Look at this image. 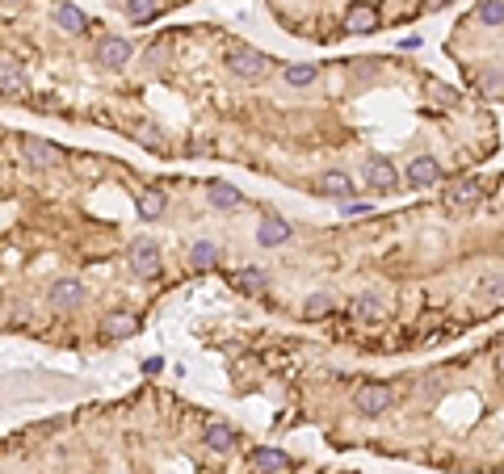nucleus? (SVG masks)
Wrapping results in <instances>:
<instances>
[{
    "label": "nucleus",
    "instance_id": "f257e3e1",
    "mask_svg": "<svg viewBox=\"0 0 504 474\" xmlns=\"http://www.w3.org/2000/svg\"><path fill=\"white\" fill-rule=\"evenodd\" d=\"M223 63H227L240 80H265L269 68H273V59L261 55V50H252V46H231L227 55H223Z\"/></svg>",
    "mask_w": 504,
    "mask_h": 474
},
{
    "label": "nucleus",
    "instance_id": "f03ea898",
    "mask_svg": "<svg viewBox=\"0 0 504 474\" xmlns=\"http://www.w3.org/2000/svg\"><path fill=\"white\" fill-rule=\"evenodd\" d=\"M130 59V38L122 34H101L97 46H93V63L97 68H122Z\"/></svg>",
    "mask_w": 504,
    "mask_h": 474
},
{
    "label": "nucleus",
    "instance_id": "7ed1b4c3",
    "mask_svg": "<svg viewBox=\"0 0 504 474\" xmlns=\"http://www.w3.org/2000/svg\"><path fill=\"white\" fill-rule=\"evenodd\" d=\"M353 403H358V411H362V415H370V419H374V415H382V411L395 403V391H391L387 382H362V386H358V395H353Z\"/></svg>",
    "mask_w": 504,
    "mask_h": 474
},
{
    "label": "nucleus",
    "instance_id": "20e7f679",
    "mask_svg": "<svg viewBox=\"0 0 504 474\" xmlns=\"http://www.w3.org/2000/svg\"><path fill=\"white\" fill-rule=\"evenodd\" d=\"M126 260H130V269H135L139 277H156V273H160V248L151 244L147 235L130 239V248H126Z\"/></svg>",
    "mask_w": 504,
    "mask_h": 474
},
{
    "label": "nucleus",
    "instance_id": "39448f33",
    "mask_svg": "<svg viewBox=\"0 0 504 474\" xmlns=\"http://www.w3.org/2000/svg\"><path fill=\"white\" fill-rule=\"evenodd\" d=\"M46 302L55 306V310H76V306L84 302V282H76V277H59V282H50Z\"/></svg>",
    "mask_w": 504,
    "mask_h": 474
},
{
    "label": "nucleus",
    "instance_id": "423d86ee",
    "mask_svg": "<svg viewBox=\"0 0 504 474\" xmlns=\"http://www.w3.org/2000/svg\"><path fill=\"white\" fill-rule=\"evenodd\" d=\"M366 185H370L374 193H391V189H399V177H395L391 160H382V155H370V160H366Z\"/></svg>",
    "mask_w": 504,
    "mask_h": 474
},
{
    "label": "nucleus",
    "instance_id": "0eeeda50",
    "mask_svg": "<svg viewBox=\"0 0 504 474\" xmlns=\"http://www.w3.org/2000/svg\"><path fill=\"white\" fill-rule=\"evenodd\" d=\"M403 181H408L412 189H429L441 181V164L433 160V155H416V160L408 164V172H403Z\"/></svg>",
    "mask_w": 504,
    "mask_h": 474
},
{
    "label": "nucleus",
    "instance_id": "6e6552de",
    "mask_svg": "<svg viewBox=\"0 0 504 474\" xmlns=\"http://www.w3.org/2000/svg\"><path fill=\"white\" fill-rule=\"evenodd\" d=\"M17 155H21L30 168H50V160H55V147H50L46 139H38V135H26V139L17 143Z\"/></svg>",
    "mask_w": 504,
    "mask_h": 474
},
{
    "label": "nucleus",
    "instance_id": "1a4fd4ad",
    "mask_svg": "<svg viewBox=\"0 0 504 474\" xmlns=\"http://www.w3.org/2000/svg\"><path fill=\"white\" fill-rule=\"evenodd\" d=\"M290 239V227H286V219L282 215H273V210H269V215H261V227H257V244L261 248H282Z\"/></svg>",
    "mask_w": 504,
    "mask_h": 474
},
{
    "label": "nucleus",
    "instance_id": "9d476101",
    "mask_svg": "<svg viewBox=\"0 0 504 474\" xmlns=\"http://www.w3.org/2000/svg\"><path fill=\"white\" fill-rule=\"evenodd\" d=\"M50 26H55V30H64V34H84V13L72 5V0H59V5H55V13H50Z\"/></svg>",
    "mask_w": 504,
    "mask_h": 474
},
{
    "label": "nucleus",
    "instance_id": "9b49d317",
    "mask_svg": "<svg viewBox=\"0 0 504 474\" xmlns=\"http://www.w3.org/2000/svg\"><path fill=\"white\" fill-rule=\"evenodd\" d=\"M483 189H487V185H483L479 177H463V181H454V185H449L445 201H449V206H475V201L483 197Z\"/></svg>",
    "mask_w": 504,
    "mask_h": 474
},
{
    "label": "nucleus",
    "instance_id": "f8f14e48",
    "mask_svg": "<svg viewBox=\"0 0 504 474\" xmlns=\"http://www.w3.org/2000/svg\"><path fill=\"white\" fill-rule=\"evenodd\" d=\"M378 9L374 5H358V9H349V17H345V30L349 34H374L378 30Z\"/></svg>",
    "mask_w": 504,
    "mask_h": 474
},
{
    "label": "nucleus",
    "instance_id": "ddd939ff",
    "mask_svg": "<svg viewBox=\"0 0 504 474\" xmlns=\"http://www.w3.org/2000/svg\"><path fill=\"white\" fill-rule=\"evenodd\" d=\"M316 189H320V193H328V197H349V193H353V177H349V172H340V168H328V172H320Z\"/></svg>",
    "mask_w": 504,
    "mask_h": 474
},
{
    "label": "nucleus",
    "instance_id": "4468645a",
    "mask_svg": "<svg viewBox=\"0 0 504 474\" xmlns=\"http://www.w3.org/2000/svg\"><path fill=\"white\" fill-rule=\"evenodd\" d=\"M215 265H219V244L193 239L189 244V269H215Z\"/></svg>",
    "mask_w": 504,
    "mask_h": 474
},
{
    "label": "nucleus",
    "instance_id": "2eb2a0df",
    "mask_svg": "<svg viewBox=\"0 0 504 474\" xmlns=\"http://www.w3.org/2000/svg\"><path fill=\"white\" fill-rule=\"evenodd\" d=\"M206 193H211V206H215V210H235V206L244 201V193H240L235 185H227V181H211Z\"/></svg>",
    "mask_w": 504,
    "mask_h": 474
},
{
    "label": "nucleus",
    "instance_id": "dca6fc26",
    "mask_svg": "<svg viewBox=\"0 0 504 474\" xmlns=\"http://www.w3.org/2000/svg\"><path fill=\"white\" fill-rule=\"evenodd\" d=\"M101 332H106V336H118V340H126V336H135V332H139V319H135V315H126V310H114V315H106Z\"/></svg>",
    "mask_w": 504,
    "mask_h": 474
},
{
    "label": "nucleus",
    "instance_id": "f3484780",
    "mask_svg": "<svg viewBox=\"0 0 504 474\" xmlns=\"http://www.w3.org/2000/svg\"><path fill=\"white\" fill-rule=\"evenodd\" d=\"M248 462L257 466V470H265V474H278V470H286V453L282 449H265V445H257L248 453Z\"/></svg>",
    "mask_w": 504,
    "mask_h": 474
},
{
    "label": "nucleus",
    "instance_id": "a211bd4d",
    "mask_svg": "<svg viewBox=\"0 0 504 474\" xmlns=\"http://www.w3.org/2000/svg\"><path fill=\"white\" fill-rule=\"evenodd\" d=\"M353 310H358V319L378 324V319H387V298H382V294H362Z\"/></svg>",
    "mask_w": 504,
    "mask_h": 474
},
{
    "label": "nucleus",
    "instance_id": "6ab92c4d",
    "mask_svg": "<svg viewBox=\"0 0 504 474\" xmlns=\"http://www.w3.org/2000/svg\"><path fill=\"white\" fill-rule=\"evenodd\" d=\"M202 437H206V445H211L215 453H227V449L235 445V433H231V424H206V433H202Z\"/></svg>",
    "mask_w": 504,
    "mask_h": 474
},
{
    "label": "nucleus",
    "instance_id": "aec40b11",
    "mask_svg": "<svg viewBox=\"0 0 504 474\" xmlns=\"http://www.w3.org/2000/svg\"><path fill=\"white\" fill-rule=\"evenodd\" d=\"M320 80V68L316 63H290L286 68V84L290 88H307V84H316Z\"/></svg>",
    "mask_w": 504,
    "mask_h": 474
},
{
    "label": "nucleus",
    "instance_id": "412c9836",
    "mask_svg": "<svg viewBox=\"0 0 504 474\" xmlns=\"http://www.w3.org/2000/svg\"><path fill=\"white\" fill-rule=\"evenodd\" d=\"M0 92H5V97H26V76L5 63V68H0Z\"/></svg>",
    "mask_w": 504,
    "mask_h": 474
},
{
    "label": "nucleus",
    "instance_id": "4be33fe9",
    "mask_svg": "<svg viewBox=\"0 0 504 474\" xmlns=\"http://www.w3.org/2000/svg\"><path fill=\"white\" fill-rule=\"evenodd\" d=\"M139 210H143L147 219H160L164 210H168V197H164V189H147V193H143V201H139Z\"/></svg>",
    "mask_w": 504,
    "mask_h": 474
},
{
    "label": "nucleus",
    "instance_id": "5701e85b",
    "mask_svg": "<svg viewBox=\"0 0 504 474\" xmlns=\"http://www.w3.org/2000/svg\"><path fill=\"white\" fill-rule=\"evenodd\" d=\"M235 290H244V294H265V273L261 269H240L235 273Z\"/></svg>",
    "mask_w": 504,
    "mask_h": 474
},
{
    "label": "nucleus",
    "instance_id": "b1692460",
    "mask_svg": "<svg viewBox=\"0 0 504 474\" xmlns=\"http://www.w3.org/2000/svg\"><path fill=\"white\" fill-rule=\"evenodd\" d=\"M475 17L483 26H504V0H479L475 5Z\"/></svg>",
    "mask_w": 504,
    "mask_h": 474
},
{
    "label": "nucleus",
    "instance_id": "393cba45",
    "mask_svg": "<svg viewBox=\"0 0 504 474\" xmlns=\"http://www.w3.org/2000/svg\"><path fill=\"white\" fill-rule=\"evenodd\" d=\"M156 13H160L156 0H126V17H130V21H151Z\"/></svg>",
    "mask_w": 504,
    "mask_h": 474
},
{
    "label": "nucleus",
    "instance_id": "a878e982",
    "mask_svg": "<svg viewBox=\"0 0 504 474\" xmlns=\"http://www.w3.org/2000/svg\"><path fill=\"white\" fill-rule=\"evenodd\" d=\"M302 315H307V319H328V315H332V298L328 294H311L307 306H302Z\"/></svg>",
    "mask_w": 504,
    "mask_h": 474
},
{
    "label": "nucleus",
    "instance_id": "bb28decb",
    "mask_svg": "<svg viewBox=\"0 0 504 474\" xmlns=\"http://www.w3.org/2000/svg\"><path fill=\"white\" fill-rule=\"evenodd\" d=\"M370 210H374L370 201H340V215L345 219H362V215H370Z\"/></svg>",
    "mask_w": 504,
    "mask_h": 474
},
{
    "label": "nucleus",
    "instance_id": "cd10ccee",
    "mask_svg": "<svg viewBox=\"0 0 504 474\" xmlns=\"http://www.w3.org/2000/svg\"><path fill=\"white\" fill-rule=\"evenodd\" d=\"M143 63H147V68H151V63H164V42L147 46V50H143Z\"/></svg>",
    "mask_w": 504,
    "mask_h": 474
},
{
    "label": "nucleus",
    "instance_id": "c85d7f7f",
    "mask_svg": "<svg viewBox=\"0 0 504 474\" xmlns=\"http://www.w3.org/2000/svg\"><path fill=\"white\" fill-rule=\"evenodd\" d=\"M483 294L487 298H504V277H487L483 282Z\"/></svg>",
    "mask_w": 504,
    "mask_h": 474
},
{
    "label": "nucleus",
    "instance_id": "c756f323",
    "mask_svg": "<svg viewBox=\"0 0 504 474\" xmlns=\"http://www.w3.org/2000/svg\"><path fill=\"white\" fill-rule=\"evenodd\" d=\"M143 370H147V374H156V370H164V357H147V361H143Z\"/></svg>",
    "mask_w": 504,
    "mask_h": 474
},
{
    "label": "nucleus",
    "instance_id": "7c9ffc66",
    "mask_svg": "<svg viewBox=\"0 0 504 474\" xmlns=\"http://www.w3.org/2000/svg\"><path fill=\"white\" fill-rule=\"evenodd\" d=\"M496 374H500V378H504V348H500V353H496Z\"/></svg>",
    "mask_w": 504,
    "mask_h": 474
},
{
    "label": "nucleus",
    "instance_id": "2f4dec72",
    "mask_svg": "<svg viewBox=\"0 0 504 474\" xmlns=\"http://www.w3.org/2000/svg\"><path fill=\"white\" fill-rule=\"evenodd\" d=\"M9 5H17V0H9Z\"/></svg>",
    "mask_w": 504,
    "mask_h": 474
}]
</instances>
